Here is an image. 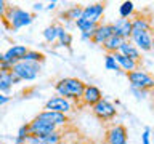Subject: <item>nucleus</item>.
<instances>
[{
    "instance_id": "1",
    "label": "nucleus",
    "mask_w": 154,
    "mask_h": 144,
    "mask_svg": "<svg viewBox=\"0 0 154 144\" xmlns=\"http://www.w3.org/2000/svg\"><path fill=\"white\" fill-rule=\"evenodd\" d=\"M87 83L82 82L80 79H75V77H64V79H60L55 83V90L58 96L64 99H82V94H84Z\"/></svg>"
},
{
    "instance_id": "2",
    "label": "nucleus",
    "mask_w": 154,
    "mask_h": 144,
    "mask_svg": "<svg viewBox=\"0 0 154 144\" xmlns=\"http://www.w3.org/2000/svg\"><path fill=\"white\" fill-rule=\"evenodd\" d=\"M32 14L26 11V10L19 8V7H10L7 10V14L3 18V22L11 29H21L24 26H29L32 22Z\"/></svg>"
},
{
    "instance_id": "3",
    "label": "nucleus",
    "mask_w": 154,
    "mask_h": 144,
    "mask_svg": "<svg viewBox=\"0 0 154 144\" xmlns=\"http://www.w3.org/2000/svg\"><path fill=\"white\" fill-rule=\"evenodd\" d=\"M127 79H128V83L133 90H144V91H149L154 88V77L149 74V72H144V70H133V72H128L127 74Z\"/></svg>"
},
{
    "instance_id": "4",
    "label": "nucleus",
    "mask_w": 154,
    "mask_h": 144,
    "mask_svg": "<svg viewBox=\"0 0 154 144\" xmlns=\"http://www.w3.org/2000/svg\"><path fill=\"white\" fill-rule=\"evenodd\" d=\"M13 74L21 80H34L40 72V64L29 61H19L13 66Z\"/></svg>"
},
{
    "instance_id": "5",
    "label": "nucleus",
    "mask_w": 154,
    "mask_h": 144,
    "mask_svg": "<svg viewBox=\"0 0 154 144\" xmlns=\"http://www.w3.org/2000/svg\"><path fill=\"white\" fill-rule=\"evenodd\" d=\"M91 110H93V114L100 120H112L116 115H117V109H116V106L111 103V101L104 99V98L101 99L100 103H96L93 107H91Z\"/></svg>"
},
{
    "instance_id": "6",
    "label": "nucleus",
    "mask_w": 154,
    "mask_h": 144,
    "mask_svg": "<svg viewBox=\"0 0 154 144\" xmlns=\"http://www.w3.org/2000/svg\"><path fill=\"white\" fill-rule=\"evenodd\" d=\"M29 131H31L32 136L42 138V136H45V134H50L53 131H56V127L53 123L47 122V120H42V118L35 117L34 120L29 122Z\"/></svg>"
},
{
    "instance_id": "7",
    "label": "nucleus",
    "mask_w": 154,
    "mask_h": 144,
    "mask_svg": "<svg viewBox=\"0 0 154 144\" xmlns=\"http://www.w3.org/2000/svg\"><path fill=\"white\" fill-rule=\"evenodd\" d=\"M103 14H104V5L103 3H90V5H87V7H84V11H82L80 19L98 26Z\"/></svg>"
},
{
    "instance_id": "8",
    "label": "nucleus",
    "mask_w": 154,
    "mask_h": 144,
    "mask_svg": "<svg viewBox=\"0 0 154 144\" xmlns=\"http://www.w3.org/2000/svg\"><path fill=\"white\" fill-rule=\"evenodd\" d=\"M130 42L138 48L140 51H151L152 50V32L144 31V32H132Z\"/></svg>"
},
{
    "instance_id": "9",
    "label": "nucleus",
    "mask_w": 154,
    "mask_h": 144,
    "mask_svg": "<svg viewBox=\"0 0 154 144\" xmlns=\"http://www.w3.org/2000/svg\"><path fill=\"white\" fill-rule=\"evenodd\" d=\"M114 27V35L120 37L122 40H130L132 38V31H133V24L130 18H119L112 22Z\"/></svg>"
},
{
    "instance_id": "10",
    "label": "nucleus",
    "mask_w": 154,
    "mask_h": 144,
    "mask_svg": "<svg viewBox=\"0 0 154 144\" xmlns=\"http://www.w3.org/2000/svg\"><path fill=\"white\" fill-rule=\"evenodd\" d=\"M108 144H127V128L124 125H114L106 133Z\"/></svg>"
},
{
    "instance_id": "11",
    "label": "nucleus",
    "mask_w": 154,
    "mask_h": 144,
    "mask_svg": "<svg viewBox=\"0 0 154 144\" xmlns=\"http://www.w3.org/2000/svg\"><path fill=\"white\" fill-rule=\"evenodd\" d=\"M45 110H53V112H60V114H67L72 109V106L69 103V99H64L61 96H53L45 103Z\"/></svg>"
},
{
    "instance_id": "12",
    "label": "nucleus",
    "mask_w": 154,
    "mask_h": 144,
    "mask_svg": "<svg viewBox=\"0 0 154 144\" xmlns=\"http://www.w3.org/2000/svg\"><path fill=\"white\" fill-rule=\"evenodd\" d=\"M27 51H29V48L26 45H13L11 48H8V50L3 53V58H5V61H8L10 64L14 66L16 62L24 59V56L27 55Z\"/></svg>"
},
{
    "instance_id": "13",
    "label": "nucleus",
    "mask_w": 154,
    "mask_h": 144,
    "mask_svg": "<svg viewBox=\"0 0 154 144\" xmlns=\"http://www.w3.org/2000/svg\"><path fill=\"white\" fill-rule=\"evenodd\" d=\"M114 35V27L112 24H100L98 27H96V31L93 34V38H91V42L96 43V45H104V42L111 38Z\"/></svg>"
},
{
    "instance_id": "14",
    "label": "nucleus",
    "mask_w": 154,
    "mask_h": 144,
    "mask_svg": "<svg viewBox=\"0 0 154 144\" xmlns=\"http://www.w3.org/2000/svg\"><path fill=\"white\" fill-rule=\"evenodd\" d=\"M103 99V94H101V90L98 86L95 85H87L85 90H84V94H82V101H84V104L87 106H93L96 103H100V101Z\"/></svg>"
},
{
    "instance_id": "15",
    "label": "nucleus",
    "mask_w": 154,
    "mask_h": 144,
    "mask_svg": "<svg viewBox=\"0 0 154 144\" xmlns=\"http://www.w3.org/2000/svg\"><path fill=\"white\" fill-rule=\"evenodd\" d=\"M38 118L47 120V122L53 123L55 127H63V125L67 123V117L66 114H60V112H53V110H42L40 114L37 115Z\"/></svg>"
},
{
    "instance_id": "16",
    "label": "nucleus",
    "mask_w": 154,
    "mask_h": 144,
    "mask_svg": "<svg viewBox=\"0 0 154 144\" xmlns=\"http://www.w3.org/2000/svg\"><path fill=\"white\" fill-rule=\"evenodd\" d=\"M13 85H14L13 70H0V93L8 94Z\"/></svg>"
},
{
    "instance_id": "17",
    "label": "nucleus",
    "mask_w": 154,
    "mask_h": 144,
    "mask_svg": "<svg viewBox=\"0 0 154 144\" xmlns=\"http://www.w3.org/2000/svg\"><path fill=\"white\" fill-rule=\"evenodd\" d=\"M119 53H122L124 56H127V58H130V59H133V61H137V62L140 61V58H141V51H140L130 40H125L122 43Z\"/></svg>"
},
{
    "instance_id": "18",
    "label": "nucleus",
    "mask_w": 154,
    "mask_h": 144,
    "mask_svg": "<svg viewBox=\"0 0 154 144\" xmlns=\"http://www.w3.org/2000/svg\"><path fill=\"white\" fill-rule=\"evenodd\" d=\"M114 59L117 61V64L120 69H124L125 72H133V70H137V67H138V62L137 61H133V59H130V58L127 56H124L122 53H114Z\"/></svg>"
},
{
    "instance_id": "19",
    "label": "nucleus",
    "mask_w": 154,
    "mask_h": 144,
    "mask_svg": "<svg viewBox=\"0 0 154 144\" xmlns=\"http://www.w3.org/2000/svg\"><path fill=\"white\" fill-rule=\"evenodd\" d=\"M132 24H133V31L132 32H144V31H151L152 29V22L149 21L148 18H143V16L133 18Z\"/></svg>"
},
{
    "instance_id": "20",
    "label": "nucleus",
    "mask_w": 154,
    "mask_h": 144,
    "mask_svg": "<svg viewBox=\"0 0 154 144\" xmlns=\"http://www.w3.org/2000/svg\"><path fill=\"white\" fill-rule=\"evenodd\" d=\"M124 42H125V40H122L120 37L112 35L111 38H108V40L104 42L103 48L106 50V53H111V55H114V53H119V50H120V46H122Z\"/></svg>"
},
{
    "instance_id": "21",
    "label": "nucleus",
    "mask_w": 154,
    "mask_h": 144,
    "mask_svg": "<svg viewBox=\"0 0 154 144\" xmlns=\"http://www.w3.org/2000/svg\"><path fill=\"white\" fill-rule=\"evenodd\" d=\"M82 11H84V8L79 7V5H75V7H71L67 8L64 13H63V18H66L67 21H77V19L82 18Z\"/></svg>"
},
{
    "instance_id": "22",
    "label": "nucleus",
    "mask_w": 154,
    "mask_h": 144,
    "mask_svg": "<svg viewBox=\"0 0 154 144\" xmlns=\"http://www.w3.org/2000/svg\"><path fill=\"white\" fill-rule=\"evenodd\" d=\"M58 42H60L61 46H71L72 43V35L60 24H58Z\"/></svg>"
},
{
    "instance_id": "23",
    "label": "nucleus",
    "mask_w": 154,
    "mask_h": 144,
    "mask_svg": "<svg viewBox=\"0 0 154 144\" xmlns=\"http://www.w3.org/2000/svg\"><path fill=\"white\" fill-rule=\"evenodd\" d=\"M42 34H43V38H45V42L53 43L55 40H58V24H51V26L45 27Z\"/></svg>"
},
{
    "instance_id": "24",
    "label": "nucleus",
    "mask_w": 154,
    "mask_h": 144,
    "mask_svg": "<svg viewBox=\"0 0 154 144\" xmlns=\"http://www.w3.org/2000/svg\"><path fill=\"white\" fill-rule=\"evenodd\" d=\"M75 26H77V29L80 31V34H95L96 27H98L100 24L96 26V24L87 22V21H84V19H77V21H75Z\"/></svg>"
},
{
    "instance_id": "25",
    "label": "nucleus",
    "mask_w": 154,
    "mask_h": 144,
    "mask_svg": "<svg viewBox=\"0 0 154 144\" xmlns=\"http://www.w3.org/2000/svg\"><path fill=\"white\" fill-rule=\"evenodd\" d=\"M63 141V134L58 131H53V133H50V134H45V136H42L40 138V142L42 144H60Z\"/></svg>"
},
{
    "instance_id": "26",
    "label": "nucleus",
    "mask_w": 154,
    "mask_h": 144,
    "mask_svg": "<svg viewBox=\"0 0 154 144\" xmlns=\"http://www.w3.org/2000/svg\"><path fill=\"white\" fill-rule=\"evenodd\" d=\"M23 61H29V62H37V64H42V62L45 61V56H43V53H40V51L29 50L27 55L24 56Z\"/></svg>"
},
{
    "instance_id": "27",
    "label": "nucleus",
    "mask_w": 154,
    "mask_h": 144,
    "mask_svg": "<svg viewBox=\"0 0 154 144\" xmlns=\"http://www.w3.org/2000/svg\"><path fill=\"white\" fill-rule=\"evenodd\" d=\"M104 67L108 70H116V72L120 70L117 61L114 59V55H111V53H106V56H104Z\"/></svg>"
},
{
    "instance_id": "28",
    "label": "nucleus",
    "mask_w": 154,
    "mask_h": 144,
    "mask_svg": "<svg viewBox=\"0 0 154 144\" xmlns=\"http://www.w3.org/2000/svg\"><path fill=\"white\" fill-rule=\"evenodd\" d=\"M133 10H135V5L133 2H124L119 8V13H120V18H130L133 14Z\"/></svg>"
},
{
    "instance_id": "29",
    "label": "nucleus",
    "mask_w": 154,
    "mask_h": 144,
    "mask_svg": "<svg viewBox=\"0 0 154 144\" xmlns=\"http://www.w3.org/2000/svg\"><path fill=\"white\" fill-rule=\"evenodd\" d=\"M141 141H143V144H151V128L149 127L144 128V131L141 134Z\"/></svg>"
},
{
    "instance_id": "30",
    "label": "nucleus",
    "mask_w": 154,
    "mask_h": 144,
    "mask_svg": "<svg viewBox=\"0 0 154 144\" xmlns=\"http://www.w3.org/2000/svg\"><path fill=\"white\" fill-rule=\"evenodd\" d=\"M7 10H8V3L3 2V0H0V19L3 21L5 14H7Z\"/></svg>"
},
{
    "instance_id": "31",
    "label": "nucleus",
    "mask_w": 154,
    "mask_h": 144,
    "mask_svg": "<svg viewBox=\"0 0 154 144\" xmlns=\"http://www.w3.org/2000/svg\"><path fill=\"white\" fill-rule=\"evenodd\" d=\"M132 91H133V94H137L138 99H140V98H146L144 94L148 93V91H144V90H133V88H132Z\"/></svg>"
},
{
    "instance_id": "32",
    "label": "nucleus",
    "mask_w": 154,
    "mask_h": 144,
    "mask_svg": "<svg viewBox=\"0 0 154 144\" xmlns=\"http://www.w3.org/2000/svg\"><path fill=\"white\" fill-rule=\"evenodd\" d=\"M45 8H47V10H55V8H56V2H50Z\"/></svg>"
},
{
    "instance_id": "33",
    "label": "nucleus",
    "mask_w": 154,
    "mask_h": 144,
    "mask_svg": "<svg viewBox=\"0 0 154 144\" xmlns=\"http://www.w3.org/2000/svg\"><path fill=\"white\" fill-rule=\"evenodd\" d=\"M43 8V5L40 2H37V3H34V10H42Z\"/></svg>"
},
{
    "instance_id": "34",
    "label": "nucleus",
    "mask_w": 154,
    "mask_h": 144,
    "mask_svg": "<svg viewBox=\"0 0 154 144\" xmlns=\"http://www.w3.org/2000/svg\"><path fill=\"white\" fill-rule=\"evenodd\" d=\"M60 144H71V142H67V141H61Z\"/></svg>"
},
{
    "instance_id": "35",
    "label": "nucleus",
    "mask_w": 154,
    "mask_h": 144,
    "mask_svg": "<svg viewBox=\"0 0 154 144\" xmlns=\"http://www.w3.org/2000/svg\"><path fill=\"white\" fill-rule=\"evenodd\" d=\"M152 48H154V32H152Z\"/></svg>"
},
{
    "instance_id": "36",
    "label": "nucleus",
    "mask_w": 154,
    "mask_h": 144,
    "mask_svg": "<svg viewBox=\"0 0 154 144\" xmlns=\"http://www.w3.org/2000/svg\"><path fill=\"white\" fill-rule=\"evenodd\" d=\"M0 106H2V104H0Z\"/></svg>"
}]
</instances>
